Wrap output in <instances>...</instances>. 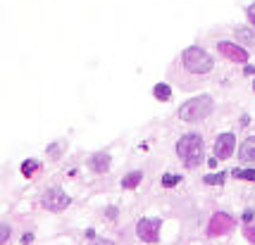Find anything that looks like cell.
I'll list each match as a JSON object with an SVG mask.
<instances>
[{"instance_id":"cell-1","label":"cell","mask_w":255,"mask_h":245,"mask_svg":"<svg viewBox=\"0 0 255 245\" xmlns=\"http://www.w3.org/2000/svg\"><path fill=\"white\" fill-rule=\"evenodd\" d=\"M176 152H179V157L184 160V164H186L188 169H196V167L203 162V157H205L201 136H198V134H186V136H181L179 143H176Z\"/></svg>"},{"instance_id":"cell-2","label":"cell","mask_w":255,"mask_h":245,"mask_svg":"<svg viewBox=\"0 0 255 245\" xmlns=\"http://www.w3.org/2000/svg\"><path fill=\"white\" fill-rule=\"evenodd\" d=\"M212 109H215L212 98L210 96H198V98L188 100V103H184V105L179 107V117H181L184 122H203Z\"/></svg>"},{"instance_id":"cell-3","label":"cell","mask_w":255,"mask_h":245,"mask_svg":"<svg viewBox=\"0 0 255 245\" xmlns=\"http://www.w3.org/2000/svg\"><path fill=\"white\" fill-rule=\"evenodd\" d=\"M181 62H184V69L191 71V74H208L212 69V57L198 45L186 48L184 55H181Z\"/></svg>"},{"instance_id":"cell-4","label":"cell","mask_w":255,"mask_h":245,"mask_svg":"<svg viewBox=\"0 0 255 245\" xmlns=\"http://www.w3.org/2000/svg\"><path fill=\"white\" fill-rule=\"evenodd\" d=\"M41 203H43L45 210H50V212H62V210L69 207V195L62 191V188H48Z\"/></svg>"},{"instance_id":"cell-5","label":"cell","mask_w":255,"mask_h":245,"mask_svg":"<svg viewBox=\"0 0 255 245\" xmlns=\"http://www.w3.org/2000/svg\"><path fill=\"white\" fill-rule=\"evenodd\" d=\"M234 226H236V219L231 217V214L217 212V214H212L210 224H208V233L210 236H222V233H229Z\"/></svg>"},{"instance_id":"cell-6","label":"cell","mask_w":255,"mask_h":245,"mask_svg":"<svg viewBox=\"0 0 255 245\" xmlns=\"http://www.w3.org/2000/svg\"><path fill=\"white\" fill-rule=\"evenodd\" d=\"M136 233L143 243H158L160 241V221L158 219H141L136 226Z\"/></svg>"},{"instance_id":"cell-7","label":"cell","mask_w":255,"mask_h":245,"mask_svg":"<svg viewBox=\"0 0 255 245\" xmlns=\"http://www.w3.org/2000/svg\"><path fill=\"white\" fill-rule=\"evenodd\" d=\"M217 50L224 55V57H229L231 62H239V65L248 62V50H246V48H241V45H236V43L219 41V43H217Z\"/></svg>"},{"instance_id":"cell-8","label":"cell","mask_w":255,"mask_h":245,"mask_svg":"<svg viewBox=\"0 0 255 245\" xmlns=\"http://www.w3.org/2000/svg\"><path fill=\"white\" fill-rule=\"evenodd\" d=\"M236 150V138L234 134H222L215 143V157L217 160H229Z\"/></svg>"},{"instance_id":"cell-9","label":"cell","mask_w":255,"mask_h":245,"mask_svg":"<svg viewBox=\"0 0 255 245\" xmlns=\"http://www.w3.org/2000/svg\"><path fill=\"white\" fill-rule=\"evenodd\" d=\"M239 160L246 164H255V136L246 138L239 145Z\"/></svg>"},{"instance_id":"cell-10","label":"cell","mask_w":255,"mask_h":245,"mask_svg":"<svg viewBox=\"0 0 255 245\" xmlns=\"http://www.w3.org/2000/svg\"><path fill=\"white\" fill-rule=\"evenodd\" d=\"M91 169H93L95 174H105V172H108L110 169V155L108 152H98V155H93V157H91Z\"/></svg>"},{"instance_id":"cell-11","label":"cell","mask_w":255,"mask_h":245,"mask_svg":"<svg viewBox=\"0 0 255 245\" xmlns=\"http://www.w3.org/2000/svg\"><path fill=\"white\" fill-rule=\"evenodd\" d=\"M141 178H143V174H141V172H131V174H127V176L122 178V188L131 191V188H136V186L141 183Z\"/></svg>"},{"instance_id":"cell-12","label":"cell","mask_w":255,"mask_h":245,"mask_svg":"<svg viewBox=\"0 0 255 245\" xmlns=\"http://www.w3.org/2000/svg\"><path fill=\"white\" fill-rule=\"evenodd\" d=\"M41 169V164H39V160H24V164H22V176H27V178H31L36 172Z\"/></svg>"},{"instance_id":"cell-13","label":"cell","mask_w":255,"mask_h":245,"mask_svg":"<svg viewBox=\"0 0 255 245\" xmlns=\"http://www.w3.org/2000/svg\"><path fill=\"white\" fill-rule=\"evenodd\" d=\"M153 96L158 98V100H170V98H172V88H170L167 83H158V86L153 88Z\"/></svg>"},{"instance_id":"cell-14","label":"cell","mask_w":255,"mask_h":245,"mask_svg":"<svg viewBox=\"0 0 255 245\" xmlns=\"http://www.w3.org/2000/svg\"><path fill=\"white\" fill-rule=\"evenodd\" d=\"M234 178H241V181H253L255 183V169H234L231 172Z\"/></svg>"},{"instance_id":"cell-15","label":"cell","mask_w":255,"mask_h":245,"mask_svg":"<svg viewBox=\"0 0 255 245\" xmlns=\"http://www.w3.org/2000/svg\"><path fill=\"white\" fill-rule=\"evenodd\" d=\"M224 176H227V174H208L203 181H205L208 186H219V183H224Z\"/></svg>"},{"instance_id":"cell-16","label":"cell","mask_w":255,"mask_h":245,"mask_svg":"<svg viewBox=\"0 0 255 245\" xmlns=\"http://www.w3.org/2000/svg\"><path fill=\"white\" fill-rule=\"evenodd\" d=\"M179 181H181L179 174H165V176H162V186H165V188H172V186H176Z\"/></svg>"},{"instance_id":"cell-17","label":"cell","mask_w":255,"mask_h":245,"mask_svg":"<svg viewBox=\"0 0 255 245\" xmlns=\"http://www.w3.org/2000/svg\"><path fill=\"white\" fill-rule=\"evenodd\" d=\"M236 36H239L241 41H246V43H255V31H251V29H239V31H236Z\"/></svg>"},{"instance_id":"cell-18","label":"cell","mask_w":255,"mask_h":245,"mask_svg":"<svg viewBox=\"0 0 255 245\" xmlns=\"http://www.w3.org/2000/svg\"><path fill=\"white\" fill-rule=\"evenodd\" d=\"M243 236H246L248 243H255V226H246V233H243Z\"/></svg>"},{"instance_id":"cell-19","label":"cell","mask_w":255,"mask_h":245,"mask_svg":"<svg viewBox=\"0 0 255 245\" xmlns=\"http://www.w3.org/2000/svg\"><path fill=\"white\" fill-rule=\"evenodd\" d=\"M246 14H248V22L255 27V2L253 5H248V10H246Z\"/></svg>"},{"instance_id":"cell-20","label":"cell","mask_w":255,"mask_h":245,"mask_svg":"<svg viewBox=\"0 0 255 245\" xmlns=\"http://www.w3.org/2000/svg\"><path fill=\"white\" fill-rule=\"evenodd\" d=\"M7 236H10V229L2 224V226H0V243H5V241H7Z\"/></svg>"},{"instance_id":"cell-21","label":"cell","mask_w":255,"mask_h":245,"mask_svg":"<svg viewBox=\"0 0 255 245\" xmlns=\"http://www.w3.org/2000/svg\"><path fill=\"white\" fill-rule=\"evenodd\" d=\"M105 217H108V219H117V210H115V207H108V210H105Z\"/></svg>"},{"instance_id":"cell-22","label":"cell","mask_w":255,"mask_h":245,"mask_svg":"<svg viewBox=\"0 0 255 245\" xmlns=\"http://www.w3.org/2000/svg\"><path fill=\"white\" fill-rule=\"evenodd\" d=\"M91 245H115V243H110V241H103V238H93V241H91Z\"/></svg>"},{"instance_id":"cell-23","label":"cell","mask_w":255,"mask_h":245,"mask_svg":"<svg viewBox=\"0 0 255 245\" xmlns=\"http://www.w3.org/2000/svg\"><path fill=\"white\" fill-rule=\"evenodd\" d=\"M22 241H24V245H29L31 241H34V236H31V233H24V238H22Z\"/></svg>"},{"instance_id":"cell-24","label":"cell","mask_w":255,"mask_h":245,"mask_svg":"<svg viewBox=\"0 0 255 245\" xmlns=\"http://www.w3.org/2000/svg\"><path fill=\"white\" fill-rule=\"evenodd\" d=\"M243 221H246V224H248V221H253V212H246V214H243Z\"/></svg>"},{"instance_id":"cell-25","label":"cell","mask_w":255,"mask_h":245,"mask_svg":"<svg viewBox=\"0 0 255 245\" xmlns=\"http://www.w3.org/2000/svg\"><path fill=\"white\" fill-rule=\"evenodd\" d=\"M253 88H255V83H253Z\"/></svg>"}]
</instances>
